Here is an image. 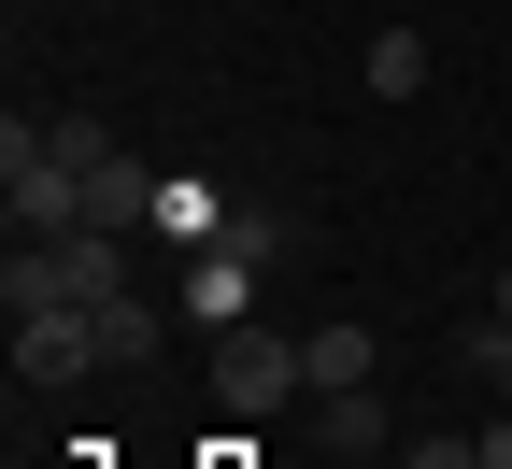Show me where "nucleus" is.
I'll list each match as a JSON object with an SVG mask.
<instances>
[{
	"mask_svg": "<svg viewBox=\"0 0 512 469\" xmlns=\"http://www.w3.org/2000/svg\"><path fill=\"white\" fill-rule=\"evenodd\" d=\"M157 242H185V256H200V242H228V199L171 171V185H157Z\"/></svg>",
	"mask_w": 512,
	"mask_h": 469,
	"instance_id": "obj_5",
	"label": "nucleus"
},
{
	"mask_svg": "<svg viewBox=\"0 0 512 469\" xmlns=\"http://www.w3.org/2000/svg\"><path fill=\"white\" fill-rule=\"evenodd\" d=\"M86 370H114L86 299H43V313H15V384H86Z\"/></svg>",
	"mask_w": 512,
	"mask_h": 469,
	"instance_id": "obj_3",
	"label": "nucleus"
},
{
	"mask_svg": "<svg viewBox=\"0 0 512 469\" xmlns=\"http://www.w3.org/2000/svg\"><path fill=\"white\" fill-rule=\"evenodd\" d=\"M285 398H313L299 342H271V327H214V413H228V427H271Z\"/></svg>",
	"mask_w": 512,
	"mask_h": 469,
	"instance_id": "obj_2",
	"label": "nucleus"
},
{
	"mask_svg": "<svg viewBox=\"0 0 512 469\" xmlns=\"http://www.w3.org/2000/svg\"><path fill=\"white\" fill-rule=\"evenodd\" d=\"M299 370H313V398L370 384V327H299Z\"/></svg>",
	"mask_w": 512,
	"mask_h": 469,
	"instance_id": "obj_6",
	"label": "nucleus"
},
{
	"mask_svg": "<svg viewBox=\"0 0 512 469\" xmlns=\"http://www.w3.org/2000/svg\"><path fill=\"white\" fill-rule=\"evenodd\" d=\"M313 427H328V455H370V441H384V398L342 384V398H313Z\"/></svg>",
	"mask_w": 512,
	"mask_h": 469,
	"instance_id": "obj_8",
	"label": "nucleus"
},
{
	"mask_svg": "<svg viewBox=\"0 0 512 469\" xmlns=\"http://www.w3.org/2000/svg\"><path fill=\"white\" fill-rule=\"evenodd\" d=\"M86 313H100V356H143V342H157V299H143V285H114V299H86Z\"/></svg>",
	"mask_w": 512,
	"mask_h": 469,
	"instance_id": "obj_9",
	"label": "nucleus"
},
{
	"mask_svg": "<svg viewBox=\"0 0 512 469\" xmlns=\"http://www.w3.org/2000/svg\"><path fill=\"white\" fill-rule=\"evenodd\" d=\"M157 185H171V171H143L128 143H114V157H86V228H114V242H143V228H157Z\"/></svg>",
	"mask_w": 512,
	"mask_h": 469,
	"instance_id": "obj_4",
	"label": "nucleus"
},
{
	"mask_svg": "<svg viewBox=\"0 0 512 469\" xmlns=\"http://www.w3.org/2000/svg\"><path fill=\"white\" fill-rule=\"evenodd\" d=\"M484 327H512V271H498V299H484Z\"/></svg>",
	"mask_w": 512,
	"mask_h": 469,
	"instance_id": "obj_11",
	"label": "nucleus"
},
{
	"mask_svg": "<svg viewBox=\"0 0 512 469\" xmlns=\"http://www.w3.org/2000/svg\"><path fill=\"white\" fill-rule=\"evenodd\" d=\"M427 86V29H370V100H413Z\"/></svg>",
	"mask_w": 512,
	"mask_h": 469,
	"instance_id": "obj_7",
	"label": "nucleus"
},
{
	"mask_svg": "<svg viewBox=\"0 0 512 469\" xmlns=\"http://www.w3.org/2000/svg\"><path fill=\"white\" fill-rule=\"evenodd\" d=\"M484 370H498V413H512V327H484V342H470Z\"/></svg>",
	"mask_w": 512,
	"mask_h": 469,
	"instance_id": "obj_10",
	"label": "nucleus"
},
{
	"mask_svg": "<svg viewBox=\"0 0 512 469\" xmlns=\"http://www.w3.org/2000/svg\"><path fill=\"white\" fill-rule=\"evenodd\" d=\"M285 256V214H228V242L185 256V327H256V271Z\"/></svg>",
	"mask_w": 512,
	"mask_h": 469,
	"instance_id": "obj_1",
	"label": "nucleus"
}]
</instances>
